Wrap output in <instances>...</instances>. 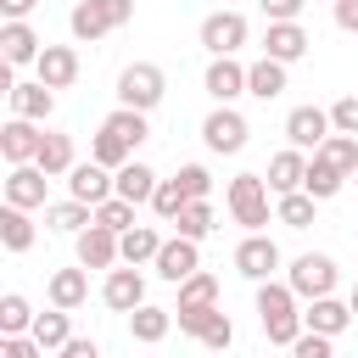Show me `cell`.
I'll list each match as a JSON object with an SVG mask.
<instances>
[{"label": "cell", "mask_w": 358, "mask_h": 358, "mask_svg": "<svg viewBox=\"0 0 358 358\" xmlns=\"http://www.w3.org/2000/svg\"><path fill=\"white\" fill-rule=\"evenodd\" d=\"M106 129H112V134H123V140H129L134 151H140V145L151 140V123H145V112H140V106H117V112L106 117Z\"/></svg>", "instance_id": "836d02e7"}, {"label": "cell", "mask_w": 358, "mask_h": 358, "mask_svg": "<svg viewBox=\"0 0 358 358\" xmlns=\"http://www.w3.org/2000/svg\"><path fill=\"white\" fill-rule=\"evenodd\" d=\"M62 358H101V347H95L90 336H73V341L62 347Z\"/></svg>", "instance_id": "7dc6e473"}, {"label": "cell", "mask_w": 358, "mask_h": 358, "mask_svg": "<svg viewBox=\"0 0 358 358\" xmlns=\"http://www.w3.org/2000/svg\"><path fill=\"white\" fill-rule=\"evenodd\" d=\"M302 324H308V330H324V336H341V330H347V324H358V319H352V302L313 296V302H308V313H302Z\"/></svg>", "instance_id": "7402d4cb"}, {"label": "cell", "mask_w": 358, "mask_h": 358, "mask_svg": "<svg viewBox=\"0 0 358 358\" xmlns=\"http://www.w3.org/2000/svg\"><path fill=\"white\" fill-rule=\"evenodd\" d=\"M34 341H39L45 352H62V347L73 341V324H67V308H50V313H39V319H34Z\"/></svg>", "instance_id": "d6a6232c"}, {"label": "cell", "mask_w": 358, "mask_h": 358, "mask_svg": "<svg viewBox=\"0 0 358 358\" xmlns=\"http://www.w3.org/2000/svg\"><path fill=\"white\" fill-rule=\"evenodd\" d=\"M330 6H336V0H330Z\"/></svg>", "instance_id": "816d5d0a"}, {"label": "cell", "mask_w": 358, "mask_h": 358, "mask_svg": "<svg viewBox=\"0 0 358 358\" xmlns=\"http://www.w3.org/2000/svg\"><path fill=\"white\" fill-rule=\"evenodd\" d=\"M0 50H6V62H11V67H28V62H39L45 39L28 28V17H11V22L0 28Z\"/></svg>", "instance_id": "e0dca14e"}, {"label": "cell", "mask_w": 358, "mask_h": 358, "mask_svg": "<svg viewBox=\"0 0 358 358\" xmlns=\"http://www.w3.org/2000/svg\"><path fill=\"white\" fill-rule=\"evenodd\" d=\"M129 17H134V0H78V6L67 11V28H73L78 45H95V39H106L112 28H123Z\"/></svg>", "instance_id": "7a4b0ae2"}, {"label": "cell", "mask_w": 358, "mask_h": 358, "mask_svg": "<svg viewBox=\"0 0 358 358\" xmlns=\"http://www.w3.org/2000/svg\"><path fill=\"white\" fill-rule=\"evenodd\" d=\"M330 134H336V123H330V112H324V106H296V112L285 117V140H291V145H302V151H319Z\"/></svg>", "instance_id": "30bf717a"}, {"label": "cell", "mask_w": 358, "mask_h": 358, "mask_svg": "<svg viewBox=\"0 0 358 358\" xmlns=\"http://www.w3.org/2000/svg\"><path fill=\"white\" fill-rule=\"evenodd\" d=\"M117 246H123V263H157V252H162V235H157L151 224H129V229L117 235Z\"/></svg>", "instance_id": "f1b7e54d"}, {"label": "cell", "mask_w": 358, "mask_h": 358, "mask_svg": "<svg viewBox=\"0 0 358 358\" xmlns=\"http://www.w3.org/2000/svg\"><path fill=\"white\" fill-rule=\"evenodd\" d=\"M263 179H268V190H274V196H285V190H302V179H308V157H302V145H285V151H274Z\"/></svg>", "instance_id": "ac0fdd59"}, {"label": "cell", "mask_w": 358, "mask_h": 358, "mask_svg": "<svg viewBox=\"0 0 358 358\" xmlns=\"http://www.w3.org/2000/svg\"><path fill=\"white\" fill-rule=\"evenodd\" d=\"M45 224H50V229H62V235H78V229H90V224H95V207H90V201H78V196H67V201L45 207Z\"/></svg>", "instance_id": "83f0119b"}, {"label": "cell", "mask_w": 358, "mask_h": 358, "mask_svg": "<svg viewBox=\"0 0 358 358\" xmlns=\"http://www.w3.org/2000/svg\"><path fill=\"white\" fill-rule=\"evenodd\" d=\"M90 157H95V162H106V168H123V162L134 157V145H129L123 134H112V129L101 123V134L90 140Z\"/></svg>", "instance_id": "e575fe53"}, {"label": "cell", "mask_w": 358, "mask_h": 358, "mask_svg": "<svg viewBox=\"0 0 358 358\" xmlns=\"http://www.w3.org/2000/svg\"><path fill=\"white\" fill-rule=\"evenodd\" d=\"M168 330H173V308H151V302H140V308L129 313V336H134L140 347L168 341Z\"/></svg>", "instance_id": "603a6c76"}, {"label": "cell", "mask_w": 358, "mask_h": 358, "mask_svg": "<svg viewBox=\"0 0 358 358\" xmlns=\"http://www.w3.org/2000/svg\"><path fill=\"white\" fill-rule=\"evenodd\" d=\"M196 341H201V347H213V352H224V347H235V324H229L224 313H213V319H207V330H201Z\"/></svg>", "instance_id": "b9f144b4"}, {"label": "cell", "mask_w": 358, "mask_h": 358, "mask_svg": "<svg viewBox=\"0 0 358 358\" xmlns=\"http://www.w3.org/2000/svg\"><path fill=\"white\" fill-rule=\"evenodd\" d=\"M246 95H257V101H274V95H285V62H274V56H257V62L246 67Z\"/></svg>", "instance_id": "d4e9b609"}, {"label": "cell", "mask_w": 358, "mask_h": 358, "mask_svg": "<svg viewBox=\"0 0 358 358\" xmlns=\"http://www.w3.org/2000/svg\"><path fill=\"white\" fill-rule=\"evenodd\" d=\"M330 347H336V336H324V330H308V324H302V336L291 341V352H296V358H330Z\"/></svg>", "instance_id": "60d3db41"}, {"label": "cell", "mask_w": 358, "mask_h": 358, "mask_svg": "<svg viewBox=\"0 0 358 358\" xmlns=\"http://www.w3.org/2000/svg\"><path fill=\"white\" fill-rule=\"evenodd\" d=\"M352 185H358V173H352Z\"/></svg>", "instance_id": "f907efd6"}, {"label": "cell", "mask_w": 358, "mask_h": 358, "mask_svg": "<svg viewBox=\"0 0 358 358\" xmlns=\"http://www.w3.org/2000/svg\"><path fill=\"white\" fill-rule=\"evenodd\" d=\"M157 185H162V179H157L145 162H134V157L117 168V196H129L134 207H140V201H151V196H157Z\"/></svg>", "instance_id": "4316f807"}, {"label": "cell", "mask_w": 358, "mask_h": 358, "mask_svg": "<svg viewBox=\"0 0 358 358\" xmlns=\"http://www.w3.org/2000/svg\"><path fill=\"white\" fill-rule=\"evenodd\" d=\"M45 291H50V308H67V313H73V308L90 302V268H84V263H78V268H56Z\"/></svg>", "instance_id": "44dd1931"}, {"label": "cell", "mask_w": 358, "mask_h": 358, "mask_svg": "<svg viewBox=\"0 0 358 358\" xmlns=\"http://www.w3.org/2000/svg\"><path fill=\"white\" fill-rule=\"evenodd\" d=\"M34 162H39V168H45L50 179H62V173H67V168L78 162V157H73V134H45V140H39V157H34Z\"/></svg>", "instance_id": "4dcf8cb0"}, {"label": "cell", "mask_w": 358, "mask_h": 358, "mask_svg": "<svg viewBox=\"0 0 358 358\" xmlns=\"http://www.w3.org/2000/svg\"><path fill=\"white\" fill-rule=\"evenodd\" d=\"M78 263H84V268H112V263H123L117 229H106V224H90V229H78Z\"/></svg>", "instance_id": "4fadbf2b"}, {"label": "cell", "mask_w": 358, "mask_h": 358, "mask_svg": "<svg viewBox=\"0 0 358 358\" xmlns=\"http://www.w3.org/2000/svg\"><path fill=\"white\" fill-rule=\"evenodd\" d=\"M185 201H190V196H185V185H179V173H173V179H162V185H157V196H151L145 207H151L157 218H168V224H173V218L185 213Z\"/></svg>", "instance_id": "8d00e7d4"}, {"label": "cell", "mask_w": 358, "mask_h": 358, "mask_svg": "<svg viewBox=\"0 0 358 358\" xmlns=\"http://www.w3.org/2000/svg\"><path fill=\"white\" fill-rule=\"evenodd\" d=\"M45 168L39 162H11V173H6V201H17V207H45Z\"/></svg>", "instance_id": "2e32d148"}, {"label": "cell", "mask_w": 358, "mask_h": 358, "mask_svg": "<svg viewBox=\"0 0 358 358\" xmlns=\"http://www.w3.org/2000/svg\"><path fill=\"white\" fill-rule=\"evenodd\" d=\"M308 45H313V39H308L302 22H268V34H263V56H274V62H285V67L302 62Z\"/></svg>", "instance_id": "9a60e30c"}, {"label": "cell", "mask_w": 358, "mask_h": 358, "mask_svg": "<svg viewBox=\"0 0 358 358\" xmlns=\"http://www.w3.org/2000/svg\"><path fill=\"white\" fill-rule=\"evenodd\" d=\"M95 224H106V229H117V235H123V229H129V224H134V201H129V196H117V190H112V196H106V201H95Z\"/></svg>", "instance_id": "ab89813d"}, {"label": "cell", "mask_w": 358, "mask_h": 358, "mask_svg": "<svg viewBox=\"0 0 358 358\" xmlns=\"http://www.w3.org/2000/svg\"><path fill=\"white\" fill-rule=\"evenodd\" d=\"M257 319H263V336H268L274 347H291V341L302 336V313H296V291H291V280H285V285H280L274 274L257 280Z\"/></svg>", "instance_id": "6da1fadb"}, {"label": "cell", "mask_w": 358, "mask_h": 358, "mask_svg": "<svg viewBox=\"0 0 358 358\" xmlns=\"http://www.w3.org/2000/svg\"><path fill=\"white\" fill-rule=\"evenodd\" d=\"M319 157H324V162H336V168L352 179V173H358V134H341V129H336V134L319 145Z\"/></svg>", "instance_id": "d590c367"}, {"label": "cell", "mask_w": 358, "mask_h": 358, "mask_svg": "<svg viewBox=\"0 0 358 358\" xmlns=\"http://www.w3.org/2000/svg\"><path fill=\"white\" fill-rule=\"evenodd\" d=\"M0 246H6V252H28V246H34V218H28V207H17V201L0 207Z\"/></svg>", "instance_id": "484cf974"}, {"label": "cell", "mask_w": 358, "mask_h": 358, "mask_svg": "<svg viewBox=\"0 0 358 358\" xmlns=\"http://www.w3.org/2000/svg\"><path fill=\"white\" fill-rule=\"evenodd\" d=\"M11 112H17V117H34V123H45V117L56 112V90H50L45 78H34V84H17V90H11Z\"/></svg>", "instance_id": "cb8c5ba5"}, {"label": "cell", "mask_w": 358, "mask_h": 358, "mask_svg": "<svg viewBox=\"0 0 358 358\" xmlns=\"http://www.w3.org/2000/svg\"><path fill=\"white\" fill-rule=\"evenodd\" d=\"M201 84H207V95H213V101H224V106H229L235 95H246V67H241L235 56H213V67H207V78H201Z\"/></svg>", "instance_id": "ffe728a7"}, {"label": "cell", "mask_w": 358, "mask_h": 358, "mask_svg": "<svg viewBox=\"0 0 358 358\" xmlns=\"http://www.w3.org/2000/svg\"><path fill=\"white\" fill-rule=\"evenodd\" d=\"M196 268H201V252H196V241H190V235H173V241H162V252H157V274H162L168 285L190 280Z\"/></svg>", "instance_id": "5bb4252c"}, {"label": "cell", "mask_w": 358, "mask_h": 358, "mask_svg": "<svg viewBox=\"0 0 358 358\" xmlns=\"http://www.w3.org/2000/svg\"><path fill=\"white\" fill-rule=\"evenodd\" d=\"M246 134H252L246 117H241L235 106H224V101H218V106L207 112V123H201V140H207V151H218V157H235V151L246 145Z\"/></svg>", "instance_id": "8992f818"}, {"label": "cell", "mask_w": 358, "mask_h": 358, "mask_svg": "<svg viewBox=\"0 0 358 358\" xmlns=\"http://www.w3.org/2000/svg\"><path fill=\"white\" fill-rule=\"evenodd\" d=\"M179 185H185L190 201H196V196H213V173H207L201 162H185V168H179Z\"/></svg>", "instance_id": "7bdbcfd3"}, {"label": "cell", "mask_w": 358, "mask_h": 358, "mask_svg": "<svg viewBox=\"0 0 358 358\" xmlns=\"http://www.w3.org/2000/svg\"><path fill=\"white\" fill-rule=\"evenodd\" d=\"M162 95H168V78H162L157 62H129V67L117 73V106H140V112H151Z\"/></svg>", "instance_id": "3957f363"}, {"label": "cell", "mask_w": 358, "mask_h": 358, "mask_svg": "<svg viewBox=\"0 0 358 358\" xmlns=\"http://www.w3.org/2000/svg\"><path fill=\"white\" fill-rule=\"evenodd\" d=\"M336 28L341 34H358V0H336Z\"/></svg>", "instance_id": "bcb514c9"}, {"label": "cell", "mask_w": 358, "mask_h": 358, "mask_svg": "<svg viewBox=\"0 0 358 358\" xmlns=\"http://www.w3.org/2000/svg\"><path fill=\"white\" fill-rule=\"evenodd\" d=\"M224 201H229V213H235L241 229H263L268 224V179L263 173H235Z\"/></svg>", "instance_id": "277c9868"}, {"label": "cell", "mask_w": 358, "mask_h": 358, "mask_svg": "<svg viewBox=\"0 0 358 358\" xmlns=\"http://www.w3.org/2000/svg\"><path fill=\"white\" fill-rule=\"evenodd\" d=\"M341 185H347V173H341L336 162H324V157L313 151V157H308V179H302V190H313L319 201H330V196H336Z\"/></svg>", "instance_id": "1f68e13d"}, {"label": "cell", "mask_w": 358, "mask_h": 358, "mask_svg": "<svg viewBox=\"0 0 358 358\" xmlns=\"http://www.w3.org/2000/svg\"><path fill=\"white\" fill-rule=\"evenodd\" d=\"M34 308H28V296H17V291H6L0 296V336H11V330H34Z\"/></svg>", "instance_id": "f35d334b"}, {"label": "cell", "mask_w": 358, "mask_h": 358, "mask_svg": "<svg viewBox=\"0 0 358 358\" xmlns=\"http://www.w3.org/2000/svg\"><path fill=\"white\" fill-rule=\"evenodd\" d=\"M257 6H263V17H268V22H296L308 0H257Z\"/></svg>", "instance_id": "f6af8a7d"}, {"label": "cell", "mask_w": 358, "mask_h": 358, "mask_svg": "<svg viewBox=\"0 0 358 358\" xmlns=\"http://www.w3.org/2000/svg\"><path fill=\"white\" fill-rule=\"evenodd\" d=\"M313 207H319L313 190H285L280 207H274V224H285V229H308V224H313Z\"/></svg>", "instance_id": "f546056e"}, {"label": "cell", "mask_w": 358, "mask_h": 358, "mask_svg": "<svg viewBox=\"0 0 358 358\" xmlns=\"http://www.w3.org/2000/svg\"><path fill=\"white\" fill-rule=\"evenodd\" d=\"M101 302H106L112 313H134V308L145 302V274H140V263H129V268H106Z\"/></svg>", "instance_id": "ba28073f"}, {"label": "cell", "mask_w": 358, "mask_h": 358, "mask_svg": "<svg viewBox=\"0 0 358 358\" xmlns=\"http://www.w3.org/2000/svg\"><path fill=\"white\" fill-rule=\"evenodd\" d=\"M235 268H241L246 280H268V274L280 268V246H274L263 229H246V241L235 246Z\"/></svg>", "instance_id": "8fae6325"}, {"label": "cell", "mask_w": 358, "mask_h": 358, "mask_svg": "<svg viewBox=\"0 0 358 358\" xmlns=\"http://www.w3.org/2000/svg\"><path fill=\"white\" fill-rule=\"evenodd\" d=\"M34 73H39L50 90H67V84L78 78V50H73V45H45L39 62H34Z\"/></svg>", "instance_id": "d6986e66"}, {"label": "cell", "mask_w": 358, "mask_h": 358, "mask_svg": "<svg viewBox=\"0 0 358 358\" xmlns=\"http://www.w3.org/2000/svg\"><path fill=\"white\" fill-rule=\"evenodd\" d=\"M330 123H336L341 134H358V95H341V101L330 106Z\"/></svg>", "instance_id": "ee69618b"}, {"label": "cell", "mask_w": 358, "mask_h": 358, "mask_svg": "<svg viewBox=\"0 0 358 358\" xmlns=\"http://www.w3.org/2000/svg\"><path fill=\"white\" fill-rule=\"evenodd\" d=\"M291 291L302 296V302H313V296H330L336 291V263L324 257V252H302V257H291Z\"/></svg>", "instance_id": "5b68a950"}, {"label": "cell", "mask_w": 358, "mask_h": 358, "mask_svg": "<svg viewBox=\"0 0 358 358\" xmlns=\"http://www.w3.org/2000/svg\"><path fill=\"white\" fill-rule=\"evenodd\" d=\"M347 302H352V319H358V285H352V296H347Z\"/></svg>", "instance_id": "681fc988"}, {"label": "cell", "mask_w": 358, "mask_h": 358, "mask_svg": "<svg viewBox=\"0 0 358 358\" xmlns=\"http://www.w3.org/2000/svg\"><path fill=\"white\" fill-rule=\"evenodd\" d=\"M34 6H39V0H0V11H6V22H11V17H28Z\"/></svg>", "instance_id": "c3c4849f"}, {"label": "cell", "mask_w": 358, "mask_h": 358, "mask_svg": "<svg viewBox=\"0 0 358 358\" xmlns=\"http://www.w3.org/2000/svg\"><path fill=\"white\" fill-rule=\"evenodd\" d=\"M39 140H45V129H39L34 117H17V112H11V123L0 129V157H6V168H11V162H34V157H39Z\"/></svg>", "instance_id": "7c38bea8"}, {"label": "cell", "mask_w": 358, "mask_h": 358, "mask_svg": "<svg viewBox=\"0 0 358 358\" xmlns=\"http://www.w3.org/2000/svg\"><path fill=\"white\" fill-rule=\"evenodd\" d=\"M173 229H179V235H190V241H201V235H213V207H207V196H196V201H185V213L173 218Z\"/></svg>", "instance_id": "74e56055"}, {"label": "cell", "mask_w": 358, "mask_h": 358, "mask_svg": "<svg viewBox=\"0 0 358 358\" xmlns=\"http://www.w3.org/2000/svg\"><path fill=\"white\" fill-rule=\"evenodd\" d=\"M201 45H207L213 56H235V50L246 45V17H241V11H213V17H201Z\"/></svg>", "instance_id": "9c48e42d"}, {"label": "cell", "mask_w": 358, "mask_h": 358, "mask_svg": "<svg viewBox=\"0 0 358 358\" xmlns=\"http://www.w3.org/2000/svg\"><path fill=\"white\" fill-rule=\"evenodd\" d=\"M67 190L95 207V201H106V196L117 190V168H106V162H95V157H90V162H73V168H67Z\"/></svg>", "instance_id": "52a82bcc"}]
</instances>
